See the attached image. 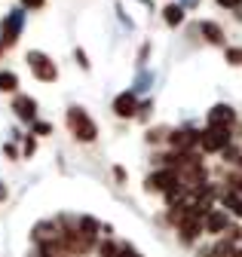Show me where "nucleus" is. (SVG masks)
I'll return each instance as SVG.
<instances>
[{
  "label": "nucleus",
  "mask_w": 242,
  "mask_h": 257,
  "mask_svg": "<svg viewBox=\"0 0 242 257\" xmlns=\"http://www.w3.org/2000/svg\"><path fill=\"white\" fill-rule=\"evenodd\" d=\"M68 125H71V132L80 138V141H95V135H98V125L89 119V113L86 110H80V107H71L68 110Z\"/></svg>",
  "instance_id": "nucleus-1"
},
{
  "label": "nucleus",
  "mask_w": 242,
  "mask_h": 257,
  "mask_svg": "<svg viewBox=\"0 0 242 257\" xmlns=\"http://www.w3.org/2000/svg\"><path fill=\"white\" fill-rule=\"evenodd\" d=\"M28 68H31V74H34L37 80H43V83H55V77H58L55 61H52L46 52H40V49H31V52H28Z\"/></svg>",
  "instance_id": "nucleus-2"
},
{
  "label": "nucleus",
  "mask_w": 242,
  "mask_h": 257,
  "mask_svg": "<svg viewBox=\"0 0 242 257\" xmlns=\"http://www.w3.org/2000/svg\"><path fill=\"white\" fill-rule=\"evenodd\" d=\"M199 144H202V150H208V153L224 150V147L230 144V128H215V125H208L205 132L199 135Z\"/></svg>",
  "instance_id": "nucleus-3"
},
{
  "label": "nucleus",
  "mask_w": 242,
  "mask_h": 257,
  "mask_svg": "<svg viewBox=\"0 0 242 257\" xmlns=\"http://www.w3.org/2000/svg\"><path fill=\"white\" fill-rule=\"evenodd\" d=\"M22 25H25V13L22 10H13L7 19H4V34H0V40H4V46H13L22 34Z\"/></svg>",
  "instance_id": "nucleus-4"
},
{
  "label": "nucleus",
  "mask_w": 242,
  "mask_h": 257,
  "mask_svg": "<svg viewBox=\"0 0 242 257\" xmlns=\"http://www.w3.org/2000/svg\"><path fill=\"white\" fill-rule=\"evenodd\" d=\"M172 187H178V172H172V169H163V172L147 178V190L150 193H169Z\"/></svg>",
  "instance_id": "nucleus-5"
},
{
  "label": "nucleus",
  "mask_w": 242,
  "mask_h": 257,
  "mask_svg": "<svg viewBox=\"0 0 242 257\" xmlns=\"http://www.w3.org/2000/svg\"><path fill=\"white\" fill-rule=\"evenodd\" d=\"M233 119H236V113L227 104H215V107L208 110V125H215V128H230Z\"/></svg>",
  "instance_id": "nucleus-6"
},
{
  "label": "nucleus",
  "mask_w": 242,
  "mask_h": 257,
  "mask_svg": "<svg viewBox=\"0 0 242 257\" xmlns=\"http://www.w3.org/2000/svg\"><path fill=\"white\" fill-rule=\"evenodd\" d=\"M135 107H138V101H135V95L132 92H123V95H116V101H113V113L116 116H135Z\"/></svg>",
  "instance_id": "nucleus-7"
},
{
  "label": "nucleus",
  "mask_w": 242,
  "mask_h": 257,
  "mask_svg": "<svg viewBox=\"0 0 242 257\" xmlns=\"http://www.w3.org/2000/svg\"><path fill=\"white\" fill-rule=\"evenodd\" d=\"M13 110L19 113V119L31 122V119H34V113H37V101H34V98H28V95H19V98L13 101Z\"/></svg>",
  "instance_id": "nucleus-8"
},
{
  "label": "nucleus",
  "mask_w": 242,
  "mask_h": 257,
  "mask_svg": "<svg viewBox=\"0 0 242 257\" xmlns=\"http://www.w3.org/2000/svg\"><path fill=\"white\" fill-rule=\"evenodd\" d=\"M169 141H172V147H178L181 153H184V150H190L193 144H199V132H190V128H184V132H175Z\"/></svg>",
  "instance_id": "nucleus-9"
},
{
  "label": "nucleus",
  "mask_w": 242,
  "mask_h": 257,
  "mask_svg": "<svg viewBox=\"0 0 242 257\" xmlns=\"http://www.w3.org/2000/svg\"><path fill=\"white\" fill-rule=\"evenodd\" d=\"M227 223H230V220H227L224 211H208V214H205V230H208V233H224Z\"/></svg>",
  "instance_id": "nucleus-10"
},
{
  "label": "nucleus",
  "mask_w": 242,
  "mask_h": 257,
  "mask_svg": "<svg viewBox=\"0 0 242 257\" xmlns=\"http://www.w3.org/2000/svg\"><path fill=\"white\" fill-rule=\"evenodd\" d=\"M163 13H166V25H172V28L184 22V10H181L178 4H169V7H166Z\"/></svg>",
  "instance_id": "nucleus-11"
},
{
  "label": "nucleus",
  "mask_w": 242,
  "mask_h": 257,
  "mask_svg": "<svg viewBox=\"0 0 242 257\" xmlns=\"http://www.w3.org/2000/svg\"><path fill=\"white\" fill-rule=\"evenodd\" d=\"M202 34H205L211 43H224V31H221L215 22H202Z\"/></svg>",
  "instance_id": "nucleus-12"
},
{
  "label": "nucleus",
  "mask_w": 242,
  "mask_h": 257,
  "mask_svg": "<svg viewBox=\"0 0 242 257\" xmlns=\"http://www.w3.org/2000/svg\"><path fill=\"white\" fill-rule=\"evenodd\" d=\"M16 86H19V77H16L13 71L0 74V89H4V92H16Z\"/></svg>",
  "instance_id": "nucleus-13"
},
{
  "label": "nucleus",
  "mask_w": 242,
  "mask_h": 257,
  "mask_svg": "<svg viewBox=\"0 0 242 257\" xmlns=\"http://www.w3.org/2000/svg\"><path fill=\"white\" fill-rule=\"evenodd\" d=\"M224 205H227L233 214L242 217V196H236V193H227V196H224Z\"/></svg>",
  "instance_id": "nucleus-14"
},
{
  "label": "nucleus",
  "mask_w": 242,
  "mask_h": 257,
  "mask_svg": "<svg viewBox=\"0 0 242 257\" xmlns=\"http://www.w3.org/2000/svg\"><path fill=\"white\" fill-rule=\"evenodd\" d=\"M215 254H218V257H236V248H233V242L227 239V242H218V245H215Z\"/></svg>",
  "instance_id": "nucleus-15"
},
{
  "label": "nucleus",
  "mask_w": 242,
  "mask_h": 257,
  "mask_svg": "<svg viewBox=\"0 0 242 257\" xmlns=\"http://www.w3.org/2000/svg\"><path fill=\"white\" fill-rule=\"evenodd\" d=\"M98 254H101V257H116V254H119V248H116L113 242H101V248H98Z\"/></svg>",
  "instance_id": "nucleus-16"
},
{
  "label": "nucleus",
  "mask_w": 242,
  "mask_h": 257,
  "mask_svg": "<svg viewBox=\"0 0 242 257\" xmlns=\"http://www.w3.org/2000/svg\"><path fill=\"white\" fill-rule=\"evenodd\" d=\"M227 61L230 64H242V49H227Z\"/></svg>",
  "instance_id": "nucleus-17"
},
{
  "label": "nucleus",
  "mask_w": 242,
  "mask_h": 257,
  "mask_svg": "<svg viewBox=\"0 0 242 257\" xmlns=\"http://www.w3.org/2000/svg\"><path fill=\"white\" fill-rule=\"evenodd\" d=\"M116 257H141V254H138L135 248H129V245H123V248H119V254H116Z\"/></svg>",
  "instance_id": "nucleus-18"
},
{
  "label": "nucleus",
  "mask_w": 242,
  "mask_h": 257,
  "mask_svg": "<svg viewBox=\"0 0 242 257\" xmlns=\"http://www.w3.org/2000/svg\"><path fill=\"white\" fill-rule=\"evenodd\" d=\"M46 0H22V7H31V10H40Z\"/></svg>",
  "instance_id": "nucleus-19"
},
{
  "label": "nucleus",
  "mask_w": 242,
  "mask_h": 257,
  "mask_svg": "<svg viewBox=\"0 0 242 257\" xmlns=\"http://www.w3.org/2000/svg\"><path fill=\"white\" fill-rule=\"evenodd\" d=\"M77 64H80V68H89V61H86V52H83V49H77Z\"/></svg>",
  "instance_id": "nucleus-20"
},
{
  "label": "nucleus",
  "mask_w": 242,
  "mask_h": 257,
  "mask_svg": "<svg viewBox=\"0 0 242 257\" xmlns=\"http://www.w3.org/2000/svg\"><path fill=\"white\" fill-rule=\"evenodd\" d=\"M230 184H233V190H239V193H242V175H233V178H230Z\"/></svg>",
  "instance_id": "nucleus-21"
},
{
  "label": "nucleus",
  "mask_w": 242,
  "mask_h": 257,
  "mask_svg": "<svg viewBox=\"0 0 242 257\" xmlns=\"http://www.w3.org/2000/svg\"><path fill=\"white\" fill-rule=\"evenodd\" d=\"M218 4L227 7V10H236V7H239V0H218Z\"/></svg>",
  "instance_id": "nucleus-22"
},
{
  "label": "nucleus",
  "mask_w": 242,
  "mask_h": 257,
  "mask_svg": "<svg viewBox=\"0 0 242 257\" xmlns=\"http://www.w3.org/2000/svg\"><path fill=\"white\" fill-rule=\"evenodd\" d=\"M7 196V184H0V199H4Z\"/></svg>",
  "instance_id": "nucleus-23"
},
{
  "label": "nucleus",
  "mask_w": 242,
  "mask_h": 257,
  "mask_svg": "<svg viewBox=\"0 0 242 257\" xmlns=\"http://www.w3.org/2000/svg\"><path fill=\"white\" fill-rule=\"evenodd\" d=\"M0 52H4V40H0Z\"/></svg>",
  "instance_id": "nucleus-24"
},
{
  "label": "nucleus",
  "mask_w": 242,
  "mask_h": 257,
  "mask_svg": "<svg viewBox=\"0 0 242 257\" xmlns=\"http://www.w3.org/2000/svg\"><path fill=\"white\" fill-rule=\"evenodd\" d=\"M236 257H242V251H239V254H236Z\"/></svg>",
  "instance_id": "nucleus-25"
}]
</instances>
